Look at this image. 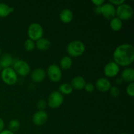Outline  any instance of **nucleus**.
I'll list each match as a JSON object with an SVG mask.
<instances>
[{
	"label": "nucleus",
	"mask_w": 134,
	"mask_h": 134,
	"mask_svg": "<svg viewBox=\"0 0 134 134\" xmlns=\"http://www.w3.org/2000/svg\"><path fill=\"white\" fill-rule=\"evenodd\" d=\"M113 57L119 66H128L134 61V47L130 44H120L115 48Z\"/></svg>",
	"instance_id": "nucleus-1"
},
{
	"label": "nucleus",
	"mask_w": 134,
	"mask_h": 134,
	"mask_svg": "<svg viewBox=\"0 0 134 134\" xmlns=\"http://www.w3.org/2000/svg\"><path fill=\"white\" fill-rule=\"evenodd\" d=\"M66 50L69 57L77 58L84 54L85 51V45L81 41H72L68 44Z\"/></svg>",
	"instance_id": "nucleus-2"
},
{
	"label": "nucleus",
	"mask_w": 134,
	"mask_h": 134,
	"mask_svg": "<svg viewBox=\"0 0 134 134\" xmlns=\"http://www.w3.org/2000/svg\"><path fill=\"white\" fill-rule=\"evenodd\" d=\"M116 15L122 21L128 20L133 16V9L130 5L124 3L118 6L116 9Z\"/></svg>",
	"instance_id": "nucleus-3"
},
{
	"label": "nucleus",
	"mask_w": 134,
	"mask_h": 134,
	"mask_svg": "<svg viewBox=\"0 0 134 134\" xmlns=\"http://www.w3.org/2000/svg\"><path fill=\"white\" fill-rule=\"evenodd\" d=\"M14 71L17 75L21 77H26L28 75L31 71L30 65L28 63L22 60H16L14 62L13 64Z\"/></svg>",
	"instance_id": "nucleus-4"
},
{
	"label": "nucleus",
	"mask_w": 134,
	"mask_h": 134,
	"mask_svg": "<svg viewBox=\"0 0 134 134\" xmlns=\"http://www.w3.org/2000/svg\"><path fill=\"white\" fill-rule=\"evenodd\" d=\"M43 34L44 31L43 27L38 23L31 24L27 28V36L29 39L34 41H37L43 37Z\"/></svg>",
	"instance_id": "nucleus-5"
},
{
	"label": "nucleus",
	"mask_w": 134,
	"mask_h": 134,
	"mask_svg": "<svg viewBox=\"0 0 134 134\" xmlns=\"http://www.w3.org/2000/svg\"><path fill=\"white\" fill-rule=\"evenodd\" d=\"M1 78L3 82L7 85H14L18 81V75L11 68L3 69L1 73Z\"/></svg>",
	"instance_id": "nucleus-6"
},
{
	"label": "nucleus",
	"mask_w": 134,
	"mask_h": 134,
	"mask_svg": "<svg viewBox=\"0 0 134 134\" xmlns=\"http://www.w3.org/2000/svg\"><path fill=\"white\" fill-rule=\"evenodd\" d=\"M64 96L59 91H54L49 95L47 104L51 108L56 109L62 105Z\"/></svg>",
	"instance_id": "nucleus-7"
},
{
	"label": "nucleus",
	"mask_w": 134,
	"mask_h": 134,
	"mask_svg": "<svg viewBox=\"0 0 134 134\" xmlns=\"http://www.w3.org/2000/svg\"><path fill=\"white\" fill-rule=\"evenodd\" d=\"M47 73L49 79L54 82H59L62 77L61 69L56 64L49 65L47 68Z\"/></svg>",
	"instance_id": "nucleus-8"
},
{
	"label": "nucleus",
	"mask_w": 134,
	"mask_h": 134,
	"mask_svg": "<svg viewBox=\"0 0 134 134\" xmlns=\"http://www.w3.org/2000/svg\"><path fill=\"white\" fill-rule=\"evenodd\" d=\"M120 71V66L114 62H110L106 64L103 69V73L107 77L113 78L118 75Z\"/></svg>",
	"instance_id": "nucleus-9"
},
{
	"label": "nucleus",
	"mask_w": 134,
	"mask_h": 134,
	"mask_svg": "<svg viewBox=\"0 0 134 134\" xmlns=\"http://www.w3.org/2000/svg\"><path fill=\"white\" fill-rule=\"evenodd\" d=\"M101 14L107 20H111L116 16V9L110 3H104L101 6Z\"/></svg>",
	"instance_id": "nucleus-10"
},
{
	"label": "nucleus",
	"mask_w": 134,
	"mask_h": 134,
	"mask_svg": "<svg viewBox=\"0 0 134 134\" xmlns=\"http://www.w3.org/2000/svg\"><path fill=\"white\" fill-rule=\"evenodd\" d=\"M48 120V114L44 111L39 110L34 114L32 117V122L35 126H40L47 122Z\"/></svg>",
	"instance_id": "nucleus-11"
},
{
	"label": "nucleus",
	"mask_w": 134,
	"mask_h": 134,
	"mask_svg": "<svg viewBox=\"0 0 134 134\" xmlns=\"http://www.w3.org/2000/svg\"><path fill=\"white\" fill-rule=\"evenodd\" d=\"M111 83L108 79L105 77H101L96 82V88L101 92H106L110 90Z\"/></svg>",
	"instance_id": "nucleus-12"
},
{
	"label": "nucleus",
	"mask_w": 134,
	"mask_h": 134,
	"mask_svg": "<svg viewBox=\"0 0 134 134\" xmlns=\"http://www.w3.org/2000/svg\"><path fill=\"white\" fill-rule=\"evenodd\" d=\"M46 72L42 68H37L34 69L31 73V79L32 81L35 83L41 82L45 79Z\"/></svg>",
	"instance_id": "nucleus-13"
},
{
	"label": "nucleus",
	"mask_w": 134,
	"mask_h": 134,
	"mask_svg": "<svg viewBox=\"0 0 134 134\" xmlns=\"http://www.w3.org/2000/svg\"><path fill=\"white\" fill-rule=\"evenodd\" d=\"M14 62L13 56L10 54L5 53L1 55L0 57V66L3 69L10 68L13 64Z\"/></svg>",
	"instance_id": "nucleus-14"
},
{
	"label": "nucleus",
	"mask_w": 134,
	"mask_h": 134,
	"mask_svg": "<svg viewBox=\"0 0 134 134\" xmlns=\"http://www.w3.org/2000/svg\"><path fill=\"white\" fill-rule=\"evenodd\" d=\"M86 83V81L83 77H81V76H77L72 79L71 85L73 89L81 90L84 89Z\"/></svg>",
	"instance_id": "nucleus-15"
},
{
	"label": "nucleus",
	"mask_w": 134,
	"mask_h": 134,
	"mask_svg": "<svg viewBox=\"0 0 134 134\" xmlns=\"http://www.w3.org/2000/svg\"><path fill=\"white\" fill-rule=\"evenodd\" d=\"M120 78L123 80V81L129 82H133L134 81V69L132 68H126L122 71L121 73Z\"/></svg>",
	"instance_id": "nucleus-16"
},
{
	"label": "nucleus",
	"mask_w": 134,
	"mask_h": 134,
	"mask_svg": "<svg viewBox=\"0 0 134 134\" xmlns=\"http://www.w3.org/2000/svg\"><path fill=\"white\" fill-rule=\"evenodd\" d=\"M73 18V14L70 9H65L61 11L60 14V19L63 23H70Z\"/></svg>",
	"instance_id": "nucleus-17"
},
{
	"label": "nucleus",
	"mask_w": 134,
	"mask_h": 134,
	"mask_svg": "<svg viewBox=\"0 0 134 134\" xmlns=\"http://www.w3.org/2000/svg\"><path fill=\"white\" fill-rule=\"evenodd\" d=\"M51 46V43L47 38L42 37L40 39L37 40L35 43V47L38 50L40 51H47L49 49Z\"/></svg>",
	"instance_id": "nucleus-18"
},
{
	"label": "nucleus",
	"mask_w": 134,
	"mask_h": 134,
	"mask_svg": "<svg viewBox=\"0 0 134 134\" xmlns=\"http://www.w3.org/2000/svg\"><path fill=\"white\" fill-rule=\"evenodd\" d=\"M14 11V9L13 7H10L4 3H0V17L1 18L7 17L9 16V14Z\"/></svg>",
	"instance_id": "nucleus-19"
},
{
	"label": "nucleus",
	"mask_w": 134,
	"mask_h": 134,
	"mask_svg": "<svg viewBox=\"0 0 134 134\" xmlns=\"http://www.w3.org/2000/svg\"><path fill=\"white\" fill-rule=\"evenodd\" d=\"M73 65V60L69 56H64L60 61V69L64 70H68Z\"/></svg>",
	"instance_id": "nucleus-20"
},
{
	"label": "nucleus",
	"mask_w": 134,
	"mask_h": 134,
	"mask_svg": "<svg viewBox=\"0 0 134 134\" xmlns=\"http://www.w3.org/2000/svg\"><path fill=\"white\" fill-rule=\"evenodd\" d=\"M123 23L122 21L118 18L117 17H115L111 20L110 22V27L111 30L114 31H119L122 28Z\"/></svg>",
	"instance_id": "nucleus-21"
},
{
	"label": "nucleus",
	"mask_w": 134,
	"mask_h": 134,
	"mask_svg": "<svg viewBox=\"0 0 134 134\" xmlns=\"http://www.w3.org/2000/svg\"><path fill=\"white\" fill-rule=\"evenodd\" d=\"M73 88L69 83H63L59 86V92L64 95H69L73 92Z\"/></svg>",
	"instance_id": "nucleus-22"
},
{
	"label": "nucleus",
	"mask_w": 134,
	"mask_h": 134,
	"mask_svg": "<svg viewBox=\"0 0 134 134\" xmlns=\"http://www.w3.org/2000/svg\"><path fill=\"white\" fill-rule=\"evenodd\" d=\"M20 127V123L16 119H14V120H10L9 124V130H10L12 132H15L19 130Z\"/></svg>",
	"instance_id": "nucleus-23"
},
{
	"label": "nucleus",
	"mask_w": 134,
	"mask_h": 134,
	"mask_svg": "<svg viewBox=\"0 0 134 134\" xmlns=\"http://www.w3.org/2000/svg\"><path fill=\"white\" fill-rule=\"evenodd\" d=\"M35 41L31 40V39H28L25 41L24 43V48L28 52H31L35 49Z\"/></svg>",
	"instance_id": "nucleus-24"
},
{
	"label": "nucleus",
	"mask_w": 134,
	"mask_h": 134,
	"mask_svg": "<svg viewBox=\"0 0 134 134\" xmlns=\"http://www.w3.org/2000/svg\"><path fill=\"white\" fill-rule=\"evenodd\" d=\"M109 91L110 95L113 98H116V97L119 96V95L120 94V90L117 86H111Z\"/></svg>",
	"instance_id": "nucleus-25"
},
{
	"label": "nucleus",
	"mask_w": 134,
	"mask_h": 134,
	"mask_svg": "<svg viewBox=\"0 0 134 134\" xmlns=\"http://www.w3.org/2000/svg\"><path fill=\"white\" fill-rule=\"evenodd\" d=\"M126 94L131 98L134 97V82H131L127 86L126 89Z\"/></svg>",
	"instance_id": "nucleus-26"
},
{
	"label": "nucleus",
	"mask_w": 134,
	"mask_h": 134,
	"mask_svg": "<svg viewBox=\"0 0 134 134\" xmlns=\"http://www.w3.org/2000/svg\"><path fill=\"white\" fill-rule=\"evenodd\" d=\"M46 107H47V103L43 99H40L37 103V107L40 111H43L46 108Z\"/></svg>",
	"instance_id": "nucleus-27"
},
{
	"label": "nucleus",
	"mask_w": 134,
	"mask_h": 134,
	"mask_svg": "<svg viewBox=\"0 0 134 134\" xmlns=\"http://www.w3.org/2000/svg\"><path fill=\"white\" fill-rule=\"evenodd\" d=\"M84 89H85L87 92L90 93L94 92V89H95V86H94V85H93L92 83H91V82H88V83H86Z\"/></svg>",
	"instance_id": "nucleus-28"
},
{
	"label": "nucleus",
	"mask_w": 134,
	"mask_h": 134,
	"mask_svg": "<svg viewBox=\"0 0 134 134\" xmlns=\"http://www.w3.org/2000/svg\"><path fill=\"white\" fill-rule=\"evenodd\" d=\"M109 3L112 4L114 6H115V5H118V6H119V5L124 3H125V1H124V0H110V1H109Z\"/></svg>",
	"instance_id": "nucleus-29"
},
{
	"label": "nucleus",
	"mask_w": 134,
	"mask_h": 134,
	"mask_svg": "<svg viewBox=\"0 0 134 134\" xmlns=\"http://www.w3.org/2000/svg\"><path fill=\"white\" fill-rule=\"evenodd\" d=\"M92 3L96 5V7H101L105 3L104 0H92Z\"/></svg>",
	"instance_id": "nucleus-30"
},
{
	"label": "nucleus",
	"mask_w": 134,
	"mask_h": 134,
	"mask_svg": "<svg viewBox=\"0 0 134 134\" xmlns=\"http://www.w3.org/2000/svg\"><path fill=\"white\" fill-rule=\"evenodd\" d=\"M4 127H5V123H4L3 120L0 118V133L3 130Z\"/></svg>",
	"instance_id": "nucleus-31"
},
{
	"label": "nucleus",
	"mask_w": 134,
	"mask_h": 134,
	"mask_svg": "<svg viewBox=\"0 0 134 134\" xmlns=\"http://www.w3.org/2000/svg\"><path fill=\"white\" fill-rule=\"evenodd\" d=\"M94 12L96 14H101V7H96V8L94 9Z\"/></svg>",
	"instance_id": "nucleus-32"
},
{
	"label": "nucleus",
	"mask_w": 134,
	"mask_h": 134,
	"mask_svg": "<svg viewBox=\"0 0 134 134\" xmlns=\"http://www.w3.org/2000/svg\"><path fill=\"white\" fill-rule=\"evenodd\" d=\"M0 134H14L13 132H10V130H3L2 132L0 133Z\"/></svg>",
	"instance_id": "nucleus-33"
},
{
	"label": "nucleus",
	"mask_w": 134,
	"mask_h": 134,
	"mask_svg": "<svg viewBox=\"0 0 134 134\" xmlns=\"http://www.w3.org/2000/svg\"><path fill=\"white\" fill-rule=\"evenodd\" d=\"M122 82H123V80L122 79L120 78V77H119V78H117L116 79V85H122Z\"/></svg>",
	"instance_id": "nucleus-34"
},
{
	"label": "nucleus",
	"mask_w": 134,
	"mask_h": 134,
	"mask_svg": "<svg viewBox=\"0 0 134 134\" xmlns=\"http://www.w3.org/2000/svg\"><path fill=\"white\" fill-rule=\"evenodd\" d=\"M1 52H2V51H1V49L0 48V56H1Z\"/></svg>",
	"instance_id": "nucleus-35"
},
{
	"label": "nucleus",
	"mask_w": 134,
	"mask_h": 134,
	"mask_svg": "<svg viewBox=\"0 0 134 134\" xmlns=\"http://www.w3.org/2000/svg\"><path fill=\"white\" fill-rule=\"evenodd\" d=\"M120 134H127V133H120Z\"/></svg>",
	"instance_id": "nucleus-36"
},
{
	"label": "nucleus",
	"mask_w": 134,
	"mask_h": 134,
	"mask_svg": "<svg viewBox=\"0 0 134 134\" xmlns=\"http://www.w3.org/2000/svg\"><path fill=\"white\" fill-rule=\"evenodd\" d=\"M1 66H0V70H1Z\"/></svg>",
	"instance_id": "nucleus-37"
}]
</instances>
